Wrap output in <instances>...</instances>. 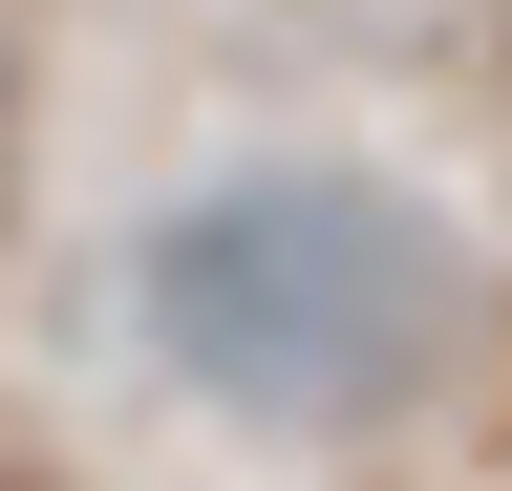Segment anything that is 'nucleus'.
<instances>
[{"label": "nucleus", "mask_w": 512, "mask_h": 491, "mask_svg": "<svg viewBox=\"0 0 512 491\" xmlns=\"http://www.w3.org/2000/svg\"><path fill=\"white\" fill-rule=\"evenodd\" d=\"M150 342L235 427H406L470 342V235L406 171H214L150 214Z\"/></svg>", "instance_id": "1"}]
</instances>
